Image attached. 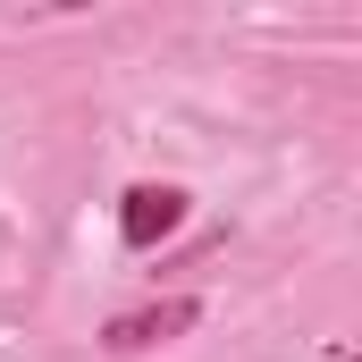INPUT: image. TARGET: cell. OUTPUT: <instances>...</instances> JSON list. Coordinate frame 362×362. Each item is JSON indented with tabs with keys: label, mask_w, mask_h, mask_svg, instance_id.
I'll use <instances>...</instances> for the list:
<instances>
[{
	"label": "cell",
	"mask_w": 362,
	"mask_h": 362,
	"mask_svg": "<svg viewBox=\"0 0 362 362\" xmlns=\"http://www.w3.org/2000/svg\"><path fill=\"white\" fill-rule=\"evenodd\" d=\"M194 320H202V303H194V295H160V303H144V312H118V320L101 329V346H110V354H152V346L185 337Z\"/></svg>",
	"instance_id": "obj_1"
},
{
	"label": "cell",
	"mask_w": 362,
	"mask_h": 362,
	"mask_svg": "<svg viewBox=\"0 0 362 362\" xmlns=\"http://www.w3.org/2000/svg\"><path fill=\"white\" fill-rule=\"evenodd\" d=\"M177 219H185V194H177V185H135V194L118 202V236H127L135 253H152Z\"/></svg>",
	"instance_id": "obj_2"
}]
</instances>
